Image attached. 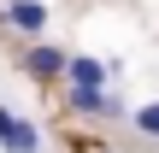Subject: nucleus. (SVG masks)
Here are the masks:
<instances>
[{
    "label": "nucleus",
    "instance_id": "nucleus-5",
    "mask_svg": "<svg viewBox=\"0 0 159 153\" xmlns=\"http://www.w3.org/2000/svg\"><path fill=\"white\" fill-rule=\"evenodd\" d=\"M136 130H142V136H159V106H142V112H136Z\"/></svg>",
    "mask_w": 159,
    "mask_h": 153
},
{
    "label": "nucleus",
    "instance_id": "nucleus-1",
    "mask_svg": "<svg viewBox=\"0 0 159 153\" xmlns=\"http://www.w3.org/2000/svg\"><path fill=\"white\" fill-rule=\"evenodd\" d=\"M118 77V65H106V59H89V53H71L65 59V83L71 88H106Z\"/></svg>",
    "mask_w": 159,
    "mask_h": 153
},
{
    "label": "nucleus",
    "instance_id": "nucleus-3",
    "mask_svg": "<svg viewBox=\"0 0 159 153\" xmlns=\"http://www.w3.org/2000/svg\"><path fill=\"white\" fill-rule=\"evenodd\" d=\"M24 71H30V77H65V53H59V47H30Z\"/></svg>",
    "mask_w": 159,
    "mask_h": 153
},
{
    "label": "nucleus",
    "instance_id": "nucleus-4",
    "mask_svg": "<svg viewBox=\"0 0 159 153\" xmlns=\"http://www.w3.org/2000/svg\"><path fill=\"white\" fill-rule=\"evenodd\" d=\"M12 24H18L24 35H35V29L47 24V6H35V0H12Z\"/></svg>",
    "mask_w": 159,
    "mask_h": 153
},
{
    "label": "nucleus",
    "instance_id": "nucleus-2",
    "mask_svg": "<svg viewBox=\"0 0 159 153\" xmlns=\"http://www.w3.org/2000/svg\"><path fill=\"white\" fill-rule=\"evenodd\" d=\"M0 147L6 153H41V136L30 118H18L12 106H0Z\"/></svg>",
    "mask_w": 159,
    "mask_h": 153
}]
</instances>
